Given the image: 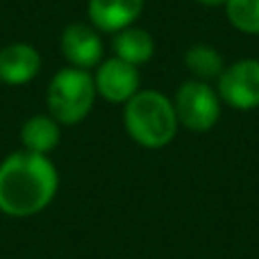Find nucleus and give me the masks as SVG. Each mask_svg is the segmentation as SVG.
Masks as SVG:
<instances>
[{
	"label": "nucleus",
	"instance_id": "4",
	"mask_svg": "<svg viewBox=\"0 0 259 259\" xmlns=\"http://www.w3.org/2000/svg\"><path fill=\"white\" fill-rule=\"evenodd\" d=\"M175 116L178 123L191 132H207L221 116V98L207 82L187 80L175 94Z\"/></svg>",
	"mask_w": 259,
	"mask_h": 259
},
{
	"label": "nucleus",
	"instance_id": "2",
	"mask_svg": "<svg viewBox=\"0 0 259 259\" xmlns=\"http://www.w3.org/2000/svg\"><path fill=\"white\" fill-rule=\"evenodd\" d=\"M127 134L143 148H164L178 132L175 107L161 91H137L125 103L123 112Z\"/></svg>",
	"mask_w": 259,
	"mask_h": 259
},
{
	"label": "nucleus",
	"instance_id": "1",
	"mask_svg": "<svg viewBox=\"0 0 259 259\" xmlns=\"http://www.w3.org/2000/svg\"><path fill=\"white\" fill-rule=\"evenodd\" d=\"M57 170L46 155L14 152L0 164V211L32 216L57 193Z\"/></svg>",
	"mask_w": 259,
	"mask_h": 259
},
{
	"label": "nucleus",
	"instance_id": "12",
	"mask_svg": "<svg viewBox=\"0 0 259 259\" xmlns=\"http://www.w3.org/2000/svg\"><path fill=\"white\" fill-rule=\"evenodd\" d=\"M184 64L187 68L196 75V80L200 82H209V80H219L221 73L225 71L223 66V57L216 48L207 44H196L184 53Z\"/></svg>",
	"mask_w": 259,
	"mask_h": 259
},
{
	"label": "nucleus",
	"instance_id": "10",
	"mask_svg": "<svg viewBox=\"0 0 259 259\" xmlns=\"http://www.w3.org/2000/svg\"><path fill=\"white\" fill-rule=\"evenodd\" d=\"M114 57L123 59V62L132 64V66H139V64H146L148 59L155 53V41L141 27H125V30L116 32L114 36Z\"/></svg>",
	"mask_w": 259,
	"mask_h": 259
},
{
	"label": "nucleus",
	"instance_id": "5",
	"mask_svg": "<svg viewBox=\"0 0 259 259\" xmlns=\"http://www.w3.org/2000/svg\"><path fill=\"white\" fill-rule=\"evenodd\" d=\"M219 98L232 109L259 107V59L234 62L219 77Z\"/></svg>",
	"mask_w": 259,
	"mask_h": 259
},
{
	"label": "nucleus",
	"instance_id": "9",
	"mask_svg": "<svg viewBox=\"0 0 259 259\" xmlns=\"http://www.w3.org/2000/svg\"><path fill=\"white\" fill-rule=\"evenodd\" d=\"M143 0H89V18L100 32H121L139 18Z\"/></svg>",
	"mask_w": 259,
	"mask_h": 259
},
{
	"label": "nucleus",
	"instance_id": "3",
	"mask_svg": "<svg viewBox=\"0 0 259 259\" xmlns=\"http://www.w3.org/2000/svg\"><path fill=\"white\" fill-rule=\"evenodd\" d=\"M96 100V84L89 71L82 68H62L50 80L46 91V105L50 116L62 125H75L84 121Z\"/></svg>",
	"mask_w": 259,
	"mask_h": 259
},
{
	"label": "nucleus",
	"instance_id": "13",
	"mask_svg": "<svg viewBox=\"0 0 259 259\" xmlns=\"http://www.w3.org/2000/svg\"><path fill=\"white\" fill-rule=\"evenodd\" d=\"M228 21L243 34H259V0H228Z\"/></svg>",
	"mask_w": 259,
	"mask_h": 259
},
{
	"label": "nucleus",
	"instance_id": "11",
	"mask_svg": "<svg viewBox=\"0 0 259 259\" xmlns=\"http://www.w3.org/2000/svg\"><path fill=\"white\" fill-rule=\"evenodd\" d=\"M59 123L53 116H32L23 123L21 130V141L27 152L34 155H46V152L55 150L59 143Z\"/></svg>",
	"mask_w": 259,
	"mask_h": 259
},
{
	"label": "nucleus",
	"instance_id": "14",
	"mask_svg": "<svg viewBox=\"0 0 259 259\" xmlns=\"http://www.w3.org/2000/svg\"><path fill=\"white\" fill-rule=\"evenodd\" d=\"M196 3L205 5V7H221V5L225 7V3H228V0H196Z\"/></svg>",
	"mask_w": 259,
	"mask_h": 259
},
{
	"label": "nucleus",
	"instance_id": "7",
	"mask_svg": "<svg viewBox=\"0 0 259 259\" xmlns=\"http://www.w3.org/2000/svg\"><path fill=\"white\" fill-rule=\"evenodd\" d=\"M62 53L73 68H89L98 66L103 59V39L98 36L96 27L84 23H73L62 34Z\"/></svg>",
	"mask_w": 259,
	"mask_h": 259
},
{
	"label": "nucleus",
	"instance_id": "6",
	"mask_svg": "<svg viewBox=\"0 0 259 259\" xmlns=\"http://www.w3.org/2000/svg\"><path fill=\"white\" fill-rule=\"evenodd\" d=\"M139 82H141V77H139L137 66L118 57L100 62L94 75L96 94L103 96L109 103H127L139 91Z\"/></svg>",
	"mask_w": 259,
	"mask_h": 259
},
{
	"label": "nucleus",
	"instance_id": "8",
	"mask_svg": "<svg viewBox=\"0 0 259 259\" xmlns=\"http://www.w3.org/2000/svg\"><path fill=\"white\" fill-rule=\"evenodd\" d=\"M41 71V55L30 44H9L0 50V82L9 87L27 84Z\"/></svg>",
	"mask_w": 259,
	"mask_h": 259
}]
</instances>
